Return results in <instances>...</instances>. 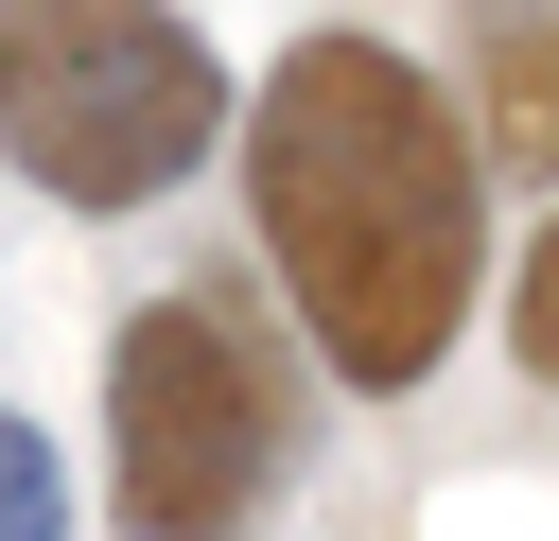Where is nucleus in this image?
<instances>
[{"label": "nucleus", "mask_w": 559, "mask_h": 541, "mask_svg": "<svg viewBox=\"0 0 559 541\" xmlns=\"http://www.w3.org/2000/svg\"><path fill=\"white\" fill-rule=\"evenodd\" d=\"M280 489V366L227 297H157L105 349V506L122 541H245Z\"/></svg>", "instance_id": "obj_3"}, {"label": "nucleus", "mask_w": 559, "mask_h": 541, "mask_svg": "<svg viewBox=\"0 0 559 541\" xmlns=\"http://www.w3.org/2000/svg\"><path fill=\"white\" fill-rule=\"evenodd\" d=\"M472 105L507 157L559 175V0H472Z\"/></svg>", "instance_id": "obj_4"}, {"label": "nucleus", "mask_w": 559, "mask_h": 541, "mask_svg": "<svg viewBox=\"0 0 559 541\" xmlns=\"http://www.w3.org/2000/svg\"><path fill=\"white\" fill-rule=\"evenodd\" d=\"M507 349L559 384V227H542V244H524V279H507Z\"/></svg>", "instance_id": "obj_6"}, {"label": "nucleus", "mask_w": 559, "mask_h": 541, "mask_svg": "<svg viewBox=\"0 0 559 541\" xmlns=\"http://www.w3.org/2000/svg\"><path fill=\"white\" fill-rule=\"evenodd\" d=\"M245 192H262V262L314 366L367 401L437 384L489 279V122H454L437 70L384 35H297L245 105Z\"/></svg>", "instance_id": "obj_1"}, {"label": "nucleus", "mask_w": 559, "mask_h": 541, "mask_svg": "<svg viewBox=\"0 0 559 541\" xmlns=\"http://www.w3.org/2000/svg\"><path fill=\"white\" fill-rule=\"evenodd\" d=\"M227 140V70L175 0H0V157L52 209H157Z\"/></svg>", "instance_id": "obj_2"}, {"label": "nucleus", "mask_w": 559, "mask_h": 541, "mask_svg": "<svg viewBox=\"0 0 559 541\" xmlns=\"http://www.w3.org/2000/svg\"><path fill=\"white\" fill-rule=\"evenodd\" d=\"M0 541H70V471H52V436L0 401Z\"/></svg>", "instance_id": "obj_5"}]
</instances>
